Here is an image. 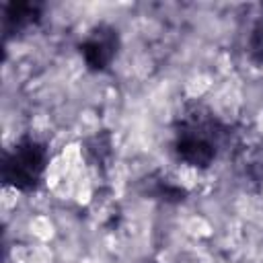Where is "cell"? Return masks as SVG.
<instances>
[{"label": "cell", "instance_id": "obj_1", "mask_svg": "<svg viewBox=\"0 0 263 263\" xmlns=\"http://www.w3.org/2000/svg\"><path fill=\"white\" fill-rule=\"evenodd\" d=\"M47 150L35 140H23L14 146L12 152L4 156L2 162V177L8 185L16 189H33L41 181L45 171Z\"/></svg>", "mask_w": 263, "mask_h": 263}, {"label": "cell", "instance_id": "obj_2", "mask_svg": "<svg viewBox=\"0 0 263 263\" xmlns=\"http://www.w3.org/2000/svg\"><path fill=\"white\" fill-rule=\"evenodd\" d=\"M177 154L183 162L205 168L216 158V140L212 125L205 121H193L177 138Z\"/></svg>", "mask_w": 263, "mask_h": 263}, {"label": "cell", "instance_id": "obj_3", "mask_svg": "<svg viewBox=\"0 0 263 263\" xmlns=\"http://www.w3.org/2000/svg\"><path fill=\"white\" fill-rule=\"evenodd\" d=\"M117 45H119L117 31L101 25V27L92 29L90 35L82 41L80 53L90 70H105L113 62V58L117 53Z\"/></svg>", "mask_w": 263, "mask_h": 263}, {"label": "cell", "instance_id": "obj_4", "mask_svg": "<svg viewBox=\"0 0 263 263\" xmlns=\"http://www.w3.org/2000/svg\"><path fill=\"white\" fill-rule=\"evenodd\" d=\"M39 18V6L33 2H12L4 10V29L21 31Z\"/></svg>", "mask_w": 263, "mask_h": 263}, {"label": "cell", "instance_id": "obj_5", "mask_svg": "<svg viewBox=\"0 0 263 263\" xmlns=\"http://www.w3.org/2000/svg\"><path fill=\"white\" fill-rule=\"evenodd\" d=\"M249 53L255 62L263 64V23L257 25L249 37Z\"/></svg>", "mask_w": 263, "mask_h": 263}]
</instances>
